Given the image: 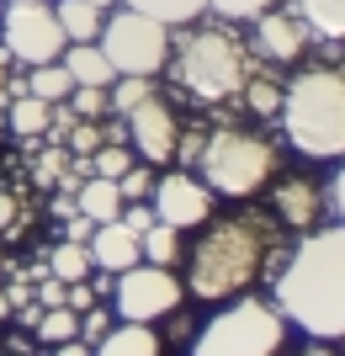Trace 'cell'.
Here are the masks:
<instances>
[{"label": "cell", "mask_w": 345, "mask_h": 356, "mask_svg": "<svg viewBox=\"0 0 345 356\" xmlns=\"http://www.w3.org/2000/svg\"><path fill=\"white\" fill-rule=\"evenodd\" d=\"M287 229L276 213L260 208H234L212 213L202 223L196 245L186 250V298L202 303H228V298L255 293L260 277H276L287 261Z\"/></svg>", "instance_id": "1"}, {"label": "cell", "mask_w": 345, "mask_h": 356, "mask_svg": "<svg viewBox=\"0 0 345 356\" xmlns=\"http://www.w3.org/2000/svg\"><path fill=\"white\" fill-rule=\"evenodd\" d=\"M271 303L308 341H345V223L308 229L271 277Z\"/></svg>", "instance_id": "2"}, {"label": "cell", "mask_w": 345, "mask_h": 356, "mask_svg": "<svg viewBox=\"0 0 345 356\" xmlns=\"http://www.w3.org/2000/svg\"><path fill=\"white\" fill-rule=\"evenodd\" d=\"M276 122L303 160H345V64H303L282 80Z\"/></svg>", "instance_id": "3"}, {"label": "cell", "mask_w": 345, "mask_h": 356, "mask_svg": "<svg viewBox=\"0 0 345 356\" xmlns=\"http://www.w3.org/2000/svg\"><path fill=\"white\" fill-rule=\"evenodd\" d=\"M165 70L176 74V86L186 96H196L208 106H228L239 102L255 64H250V43L228 22H186L180 38H170Z\"/></svg>", "instance_id": "4"}, {"label": "cell", "mask_w": 345, "mask_h": 356, "mask_svg": "<svg viewBox=\"0 0 345 356\" xmlns=\"http://www.w3.org/2000/svg\"><path fill=\"white\" fill-rule=\"evenodd\" d=\"M196 176L208 181L212 197H234V202H250L282 176V149L276 138L250 134V128H212L202 134V149H196Z\"/></svg>", "instance_id": "5"}, {"label": "cell", "mask_w": 345, "mask_h": 356, "mask_svg": "<svg viewBox=\"0 0 345 356\" xmlns=\"http://www.w3.org/2000/svg\"><path fill=\"white\" fill-rule=\"evenodd\" d=\"M282 346H287L282 309L255 293L218 303V314L192 335V356H282Z\"/></svg>", "instance_id": "6"}, {"label": "cell", "mask_w": 345, "mask_h": 356, "mask_svg": "<svg viewBox=\"0 0 345 356\" xmlns=\"http://www.w3.org/2000/svg\"><path fill=\"white\" fill-rule=\"evenodd\" d=\"M101 54H106V64L117 74H165V59H170V27L165 22H154V16H144V11H112L101 22Z\"/></svg>", "instance_id": "7"}, {"label": "cell", "mask_w": 345, "mask_h": 356, "mask_svg": "<svg viewBox=\"0 0 345 356\" xmlns=\"http://www.w3.org/2000/svg\"><path fill=\"white\" fill-rule=\"evenodd\" d=\"M112 314L128 319V325H160L165 314H176L186 303V282H180L170 266H149V261H138V266L117 271V282H112Z\"/></svg>", "instance_id": "8"}, {"label": "cell", "mask_w": 345, "mask_h": 356, "mask_svg": "<svg viewBox=\"0 0 345 356\" xmlns=\"http://www.w3.org/2000/svg\"><path fill=\"white\" fill-rule=\"evenodd\" d=\"M0 48L11 54L16 70L53 64L64 54V27L53 6H0Z\"/></svg>", "instance_id": "9"}, {"label": "cell", "mask_w": 345, "mask_h": 356, "mask_svg": "<svg viewBox=\"0 0 345 356\" xmlns=\"http://www.w3.org/2000/svg\"><path fill=\"white\" fill-rule=\"evenodd\" d=\"M212 202L218 197L208 192V181L196 176V170H160L154 176V192H149V208H154V218L160 223H170V229H202V223L212 218Z\"/></svg>", "instance_id": "10"}, {"label": "cell", "mask_w": 345, "mask_h": 356, "mask_svg": "<svg viewBox=\"0 0 345 356\" xmlns=\"http://www.w3.org/2000/svg\"><path fill=\"white\" fill-rule=\"evenodd\" d=\"M122 122H128V144L138 149V160H144V165H154V170L176 165L180 122H176V112H170L165 96H149V102H138Z\"/></svg>", "instance_id": "11"}, {"label": "cell", "mask_w": 345, "mask_h": 356, "mask_svg": "<svg viewBox=\"0 0 345 356\" xmlns=\"http://www.w3.org/2000/svg\"><path fill=\"white\" fill-rule=\"evenodd\" d=\"M314 43V32L292 6H271V11L255 16V54L271 64H298Z\"/></svg>", "instance_id": "12"}, {"label": "cell", "mask_w": 345, "mask_h": 356, "mask_svg": "<svg viewBox=\"0 0 345 356\" xmlns=\"http://www.w3.org/2000/svg\"><path fill=\"white\" fill-rule=\"evenodd\" d=\"M324 208H330V202H324V181H314V176H282L276 192H271V213H276V223L292 229V234L319 229Z\"/></svg>", "instance_id": "13"}, {"label": "cell", "mask_w": 345, "mask_h": 356, "mask_svg": "<svg viewBox=\"0 0 345 356\" xmlns=\"http://www.w3.org/2000/svg\"><path fill=\"white\" fill-rule=\"evenodd\" d=\"M85 250H90V266H96V271H128V266L144 261V255H138V234L122 218L96 223V234L85 239Z\"/></svg>", "instance_id": "14"}, {"label": "cell", "mask_w": 345, "mask_h": 356, "mask_svg": "<svg viewBox=\"0 0 345 356\" xmlns=\"http://www.w3.org/2000/svg\"><path fill=\"white\" fill-rule=\"evenodd\" d=\"M90 356H165V341L154 325H112L101 341L90 346Z\"/></svg>", "instance_id": "15"}, {"label": "cell", "mask_w": 345, "mask_h": 356, "mask_svg": "<svg viewBox=\"0 0 345 356\" xmlns=\"http://www.w3.org/2000/svg\"><path fill=\"white\" fill-rule=\"evenodd\" d=\"M59 64L69 70V80H75V86H101V90H106L112 80H117V70L106 64L101 43H64Z\"/></svg>", "instance_id": "16"}, {"label": "cell", "mask_w": 345, "mask_h": 356, "mask_svg": "<svg viewBox=\"0 0 345 356\" xmlns=\"http://www.w3.org/2000/svg\"><path fill=\"white\" fill-rule=\"evenodd\" d=\"M48 6L64 27V43H96L101 38V22H106L101 6H90V0H48Z\"/></svg>", "instance_id": "17"}, {"label": "cell", "mask_w": 345, "mask_h": 356, "mask_svg": "<svg viewBox=\"0 0 345 356\" xmlns=\"http://www.w3.org/2000/svg\"><path fill=\"white\" fill-rule=\"evenodd\" d=\"M75 208L85 213L90 223L117 218V213H122V192H117V181H106V176H85V181H80V192H75Z\"/></svg>", "instance_id": "18"}, {"label": "cell", "mask_w": 345, "mask_h": 356, "mask_svg": "<svg viewBox=\"0 0 345 356\" xmlns=\"http://www.w3.org/2000/svg\"><path fill=\"white\" fill-rule=\"evenodd\" d=\"M292 11L308 22L314 38H324V43H345V0H292Z\"/></svg>", "instance_id": "19"}, {"label": "cell", "mask_w": 345, "mask_h": 356, "mask_svg": "<svg viewBox=\"0 0 345 356\" xmlns=\"http://www.w3.org/2000/svg\"><path fill=\"white\" fill-rule=\"evenodd\" d=\"M138 255L149 261V266H170L176 271L180 261H186V245H180V229H170V223L154 218L144 234H138Z\"/></svg>", "instance_id": "20"}, {"label": "cell", "mask_w": 345, "mask_h": 356, "mask_svg": "<svg viewBox=\"0 0 345 356\" xmlns=\"http://www.w3.org/2000/svg\"><path fill=\"white\" fill-rule=\"evenodd\" d=\"M149 96H160V80L154 74H117L112 86H106V112L112 118H128L138 102H149Z\"/></svg>", "instance_id": "21"}, {"label": "cell", "mask_w": 345, "mask_h": 356, "mask_svg": "<svg viewBox=\"0 0 345 356\" xmlns=\"http://www.w3.org/2000/svg\"><path fill=\"white\" fill-rule=\"evenodd\" d=\"M239 106L250 112V118L271 122L276 112H282V80H276V74H255V70H250V80H244V90H239Z\"/></svg>", "instance_id": "22"}, {"label": "cell", "mask_w": 345, "mask_h": 356, "mask_svg": "<svg viewBox=\"0 0 345 356\" xmlns=\"http://www.w3.org/2000/svg\"><path fill=\"white\" fill-rule=\"evenodd\" d=\"M128 11H144L154 22H165V27H186V22H202L208 16V0H117Z\"/></svg>", "instance_id": "23"}, {"label": "cell", "mask_w": 345, "mask_h": 356, "mask_svg": "<svg viewBox=\"0 0 345 356\" xmlns=\"http://www.w3.org/2000/svg\"><path fill=\"white\" fill-rule=\"evenodd\" d=\"M69 90H75V80H69V70H64L59 59L27 70V96H37V102H64Z\"/></svg>", "instance_id": "24"}, {"label": "cell", "mask_w": 345, "mask_h": 356, "mask_svg": "<svg viewBox=\"0 0 345 356\" xmlns=\"http://www.w3.org/2000/svg\"><path fill=\"white\" fill-rule=\"evenodd\" d=\"M43 261H48V271H53L59 282H80V277L96 271V266H90V250H85V245H75V239H59Z\"/></svg>", "instance_id": "25"}, {"label": "cell", "mask_w": 345, "mask_h": 356, "mask_svg": "<svg viewBox=\"0 0 345 356\" xmlns=\"http://www.w3.org/2000/svg\"><path fill=\"white\" fill-rule=\"evenodd\" d=\"M48 106L53 102H37V96H16L11 106H6V122H11L16 138H43L48 128Z\"/></svg>", "instance_id": "26"}, {"label": "cell", "mask_w": 345, "mask_h": 356, "mask_svg": "<svg viewBox=\"0 0 345 356\" xmlns=\"http://www.w3.org/2000/svg\"><path fill=\"white\" fill-rule=\"evenodd\" d=\"M32 335H37V346H64V341H75L80 335V314L75 309H43L37 314V325H32Z\"/></svg>", "instance_id": "27"}, {"label": "cell", "mask_w": 345, "mask_h": 356, "mask_svg": "<svg viewBox=\"0 0 345 356\" xmlns=\"http://www.w3.org/2000/svg\"><path fill=\"white\" fill-rule=\"evenodd\" d=\"M154 176H160V170H154V165H128V170H122L117 176V192H122V202H149V192H154Z\"/></svg>", "instance_id": "28"}, {"label": "cell", "mask_w": 345, "mask_h": 356, "mask_svg": "<svg viewBox=\"0 0 345 356\" xmlns=\"http://www.w3.org/2000/svg\"><path fill=\"white\" fill-rule=\"evenodd\" d=\"M133 165V149H122V144H101L96 154H90V176H106V181H117L122 170Z\"/></svg>", "instance_id": "29"}, {"label": "cell", "mask_w": 345, "mask_h": 356, "mask_svg": "<svg viewBox=\"0 0 345 356\" xmlns=\"http://www.w3.org/2000/svg\"><path fill=\"white\" fill-rule=\"evenodd\" d=\"M64 106H69L75 118H96V122H101L106 118V90L101 86H75L69 96H64Z\"/></svg>", "instance_id": "30"}, {"label": "cell", "mask_w": 345, "mask_h": 356, "mask_svg": "<svg viewBox=\"0 0 345 356\" xmlns=\"http://www.w3.org/2000/svg\"><path fill=\"white\" fill-rule=\"evenodd\" d=\"M271 6H276V0H208V11L218 16V22H255Z\"/></svg>", "instance_id": "31"}, {"label": "cell", "mask_w": 345, "mask_h": 356, "mask_svg": "<svg viewBox=\"0 0 345 356\" xmlns=\"http://www.w3.org/2000/svg\"><path fill=\"white\" fill-rule=\"evenodd\" d=\"M112 325H117L112 303H90V309L80 314V341H85V346H96V341H101V335H106Z\"/></svg>", "instance_id": "32"}, {"label": "cell", "mask_w": 345, "mask_h": 356, "mask_svg": "<svg viewBox=\"0 0 345 356\" xmlns=\"http://www.w3.org/2000/svg\"><path fill=\"white\" fill-rule=\"evenodd\" d=\"M64 165H69V149H64V144H53V149L43 154V160L32 165V176H37V186H53V181L64 176Z\"/></svg>", "instance_id": "33"}, {"label": "cell", "mask_w": 345, "mask_h": 356, "mask_svg": "<svg viewBox=\"0 0 345 356\" xmlns=\"http://www.w3.org/2000/svg\"><path fill=\"white\" fill-rule=\"evenodd\" d=\"M324 202H330V213H335V223H345V160L335 165V176L324 181Z\"/></svg>", "instance_id": "34"}, {"label": "cell", "mask_w": 345, "mask_h": 356, "mask_svg": "<svg viewBox=\"0 0 345 356\" xmlns=\"http://www.w3.org/2000/svg\"><path fill=\"white\" fill-rule=\"evenodd\" d=\"M117 218L128 223L133 234H144V229L154 223V208H149V202H122V213H117Z\"/></svg>", "instance_id": "35"}, {"label": "cell", "mask_w": 345, "mask_h": 356, "mask_svg": "<svg viewBox=\"0 0 345 356\" xmlns=\"http://www.w3.org/2000/svg\"><path fill=\"white\" fill-rule=\"evenodd\" d=\"M0 351L6 356H32L37 351V335H32V330H11V335H0Z\"/></svg>", "instance_id": "36"}, {"label": "cell", "mask_w": 345, "mask_h": 356, "mask_svg": "<svg viewBox=\"0 0 345 356\" xmlns=\"http://www.w3.org/2000/svg\"><path fill=\"white\" fill-rule=\"evenodd\" d=\"M6 298H11V309L32 303V277H27V271H11V277H6Z\"/></svg>", "instance_id": "37"}, {"label": "cell", "mask_w": 345, "mask_h": 356, "mask_svg": "<svg viewBox=\"0 0 345 356\" xmlns=\"http://www.w3.org/2000/svg\"><path fill=\"white\" fill-rule=\"evenodd\" d=\"M90 234H96V223H90L85 213H69V223H64V239H75V245H85Z\"/></svg>", "instance_id": "38"}, {"label": "cell", "mask_w": 345, "mask_h": 356, "mask_svg": "<svg viewBox=\"0 0 345 356\" xmlns=\"http://www.w3.org/2000/svg\"><path fill=\"white\" fill-rule=\"evenodd\" d=\"M16 229V192H0V234Z\"/></svg>", "instance_id": "39"}, {"label": "cell", "mask_w": 345, "mask_h": 356, "mask_svg": "<svg viewBox=\"0 0 345 356\" xmlns=\"http://www.w3.org/2000/svg\"><path fill=\"white\" fill-rule=\"evenodd\" d=\"M53 356H90V346H85V341H80V335H75V341L53 346Z\"/></svg>", "instance_id": "40"}, {"label": "cell", "mask_w": 345, "mask_h": 356, "mask_svg": "<svg viewBox=\"0 0 345 356\" xmlns=\"http://www.w3.org/2000/svg\"><path fill=\"white\" fill-rule=\"evenodd\" d=\"M298 356H340V351H335V341H308Z\"/></svg>", "instance_id": "41"}, {"label": "cell", "mask_w": 345, "mask_h": 356, "mask_svg": "<svg viewBox=\"0 0 345 356\" xmlns=\"http://www.w3.org/2000/svg\"><path fill=\"white\" fill-rule=\"evenodd\" d=\"M53 213H59V218H69V213H80V208H75V192H59V197H53Z\"/></svg>", "instance_id": "42"}, {"label": "cell", "mask_w": 345, "mask_h": 356, "mask_svg": "<svg viewBox=\"0 0 345 356\" xmlns=\"http://www.w3.org/2000/svg\"><path fill=\"white\" fill-rule=\"evenodd\" d=\"M11 319V298H6V287H0V325Z\"/></svg>", "instance_id": "43"}, {"label": "cell", "mask_w": 345, "mask_h": 356, "mask_svg": "<svg viewBox=\"0 0 345 356\" xmlns=\"http://www.w3.org/2000/svg\"><path fill=\"white\" fill-rule=\"evenodd\" d=\"M0 6H48V0H0Z\"/></svg>", "instance_id": "44"}, {"label": "cell", "mask_w": 345, "mask_h": 356, "mask_svg": "<svg viewBox=\"0 0 345 356\" xmlns=\"http://www.w3.org/2000/svg\"><path fill=\"white\" fill-rule=\"evenodd\" d=\"M90 6H101V11H112V6H117V0H90Z\"/></svg>", "instance_id": "45"}, {"label": "cell", "mask_w": 345, "mask_h": 356, "mask_svg": "<svg viewBox=\"0 0 345 356\" xmlns=\"http://www.w3.org/2000/svg\"><path fill=\"white\" fill-rule=\"evenodd\" d=\"M0 271H6V250H0Z\"/></svg>", "instance_id": "46"}, {"label": "cell", "mask_w": 345, "mask_h": 356, "mask_svg": "<svg viewBox=\"0 0 345 356\" xmlns=\"http://www.w3.org/2000/svg\"><path fill=\"white\" fill-rule=\"evenodd\" d=\"M0 356H6V351H0Z\"/></svg>", "instance_id": "47"}]
</instances>
